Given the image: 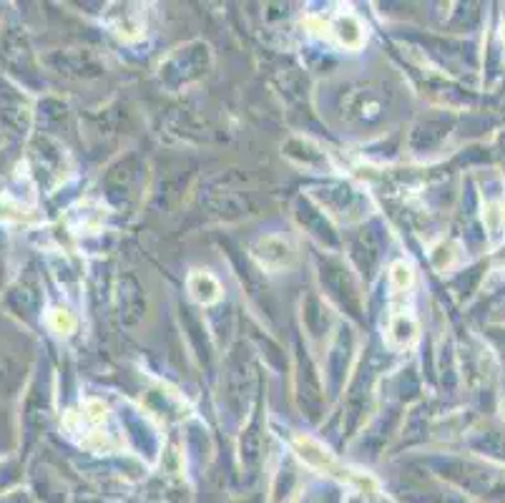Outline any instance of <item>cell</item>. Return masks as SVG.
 I'll list each match as a JSON object with an SVG mask.
<instances>
[{
	"label": "cell",
	"instance_id": "7a4b0ae2",
	"mask_svg": "<svg viewBox=\"0 0 505 503\" xmlns=\"http://www.w3.org/2000/svg\"><path fill=\"white\" fill-rule=\"evenodd\" d=\"M254 257L259 259V264L267 267V270H284V267H289V262H292L294 252L281 237H264L262 242L254 247Z\"/></svg>",
	"mask_w": 505,
	"mask_h": 503
},
{
	"label": "cell",
	"instance_id": "3957f363",
	"mask_svg": "<svg viewBox=\"0 0 505 503\" xmlns=\"http://www.w3.org/2000/svg\"><path fill=\"white\" fill-rule=\"evenodd\" d=\"M189 292L196 302L201 305H209V302H217L221 297V287L219 282L214 279L209 272H201L196 270L193 275H189Z\"/></svg>",
	"mask_w": 505,
	"mask_h": 503
},
{
	"label": "cell",
	"instance_id": "6da1fadb",
	"mask_svg": "<svg viewBox=\"0 0 505 503\" xmlns=\"http://www.w3.org/2000/svg\"><path fill=\"white\" fill-rule=\"evenodd\" d=\"M307 25L314 28L312 33H322L327 38H335L337 43L344 48H360L365 43V25L352 15V13H342L335 20H322V18H307Z\"/></svg>",
	"mask_w": 505,
	"mask_h": 503
}]
</instances>
